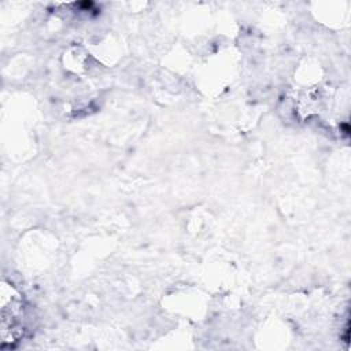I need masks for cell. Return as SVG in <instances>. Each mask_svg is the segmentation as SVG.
Instances as JSON below:
<instances>
[{"label": "cell", "mask_w": 351, "mask_h": 351, "mask_svg": "<svg viewBox=\"0 0 351 351\" xmlns=\"http://www.w3.org/2000/svg\"><path fill=\"white\" fill-rule=\"evenodd\" d=\"M22 300L10 285H1V348L14 347L22 337Z\"/></svg>", "instance_id": "6da1fadb"}]
</instances>
